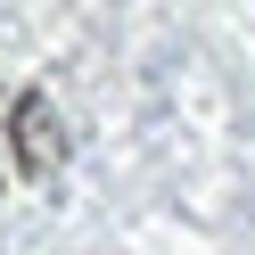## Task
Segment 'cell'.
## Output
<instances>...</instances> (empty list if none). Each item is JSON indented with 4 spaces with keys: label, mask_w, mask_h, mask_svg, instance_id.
<instances>
[{
    "label": "cell",
    "mask_w": 255,
    "mask_h": 255,
    "mask_svg": "<svg viewBox=\"0 0 255 255\" xmlns=\"http://www.w3.org/2000/svg\"><path fill=\"white\" fill-rule=\"evenodd\" d=\"M17 148L33 156V173H41V156L58 148V140H50V116H41V99H25V107H17Z\"/></svg>",
    "instance_id": "obj_1"
}]
</instances>
